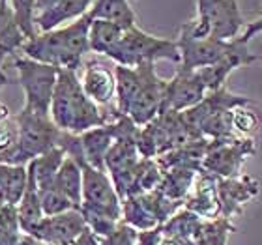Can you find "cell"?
Wrapping results in <instances>:
<instances>
[{"mask_svg": "<svg viewBox=\"0 0 262 245\" xmlns=\"http://www.w3.org/2000/svg\"><path fill=\"white\" fill-rule=\"evenodd\" d=\"M204 219L201 215H196L195 212L187 210V208H180L167 223L161 227L163 232L172 236H178L182 240H196V236L201 232Z\"/></svg>", "mask_w": 262, "mask_h": 245, "instance_id": "obj_28", "label": "cell"}, {"mask_svg": "<svg viewBox=\"0 0 262 245\" xmlns=\"http://www.w3.org/2000/svg\"><path fill=\"white\" fill-rule=\"evenodd\" d=\"M6 56H10V55L0 49V88L6 86V84H10V82H11V79L8 77V73L4 71V60H6Z\"/></svg>", "mask_w": 262, "mask_h": 245, "instance_id": "obj_37", "label": "cell"}, {"mask_svg": "<svg viewBox=\"0 0 262 245\" xmlns=\"http://www.w3.org/2000/svg\"><path fill=\"white\" fill-rule=\"evenodd\" d=\"M60 2V0H38V4H36V15H39V13H43V11L51 10L53 6H56Z\"/></svg>", "mask_w": 262, "mask_h": 245, "instance_id": "obj_38", "label": "cell"}, {"mask_svg": "<svg viewBox=\"0 0 262 245\" xmlns=\"http://www.w3.org/2000/svg\"><path fill=\"white\" fill-rule=\"evenodd\" d=\"M234 230L236 227L230 223V219L223 217V215L213 219H204L202 229L195 241L199 245H227L229 234Z\"/></svg>", "mask_w": 262, "mask_h": 245, "instance_id": "obj_29", "label": "cell"}, {"mask_svg": "<svg viewBox=\"0 0 262 245\" xmlns=\"http://www.w3.org/2000/svg\"><path fill=\"white\" fill-rule=\"evenodd\" d=\"M109 58L116 65H127V68H137L148 62L156 64L158 60L180 64V49L178 41L158 38L139 27H131L124 32L118 45L109 53Z\"/></svg>", "mask_w": 262, "mask_h": 245, "instance_id": "obj_7", "label": "cell"}, {"mask_svg": "<svg viewBox=\"0 0 262 245\" xmlns=\"http://www.w3.org/2000/svg\"><path fill=\"white\" fill-rule=\"evenodd\" d=\"M126 32V28L118 27L111 21H101V19H92L90 23V32H88V39H90V51L98 53V55L109 56V53L115 49L118 41L122 39Z\"/></svg>", "mask_w": 262, "mask_h": 245, "instance_id": "obj_24", "label": "cell"}, {"mask_svg": "<svg viewBox=\"0 0 262 245\" xmlns=\"http://www.w3.org/2000/svg\"><path fill=\"white\" fill-rule=\"evenodd\" d=\"M86 229L82 213L79 210H70L58 215H45L25 234L34 236L47 245H71Z\"/></svg>", "mask_w": 262, "mask_h": 245, "instance_id": "obj_12", "label": "cell"}, {"mask_svg": "<svg viewBox=\"0 0 262 245\" xmlns=\"http://www.w3.org/2000/svg\"><path fill=\"white\" fill-rule=\"evenodd\" d=\"M27 36L21 30L15 19V13L10 4H0V49L10 56H15L23 49Z\"/></svg>", "mask_w": 262, "mask_h": 245, "instance_id": "obj_25", "label": "cell"}, {"mask_svg": "<svg viewBox=\"0 0 262 245\" xmlns=\"http://www.w3.org/2000/svg\"><path fill=\"white\" fill-rule=\"evenodd\" d=\"M196 174H199V170H191V169L165 170L163 180H161L158 189L172 202L186 204L187 196H189V193L193 189V184H195Z\"/></svg>", "mask_w": 262, "mask_h": 245, "instance_id": "obj_23", "label": "cell"}, {"mask_svg": "<svg viewBox=\"0 0 262 245\" xmlns=\"http://www.w3.org/2000/svg\"><path fill=\"white\" fill-rule=\"evenodd\" d=\"M167 82L169 81L161 79L156 73V64H152V62L144 64V82H142L141 92H139V96L131 105L129 113H127V116L139 127L150 124L156 116L161 115Z\"/></svg>", "mask_w": 262, "mask_h": 245, "instance_id": "obj_13", "label": "cell"}, {"mask_svg": "<svg viewBox=\"0 0 262 245\" xmlns=\"http://www.w3.org/2000/svg\"><path fill=\"white\" fill-rule=\"evenodd\" d=\"M257 152L251 137H238L232 141H212L202 163V170L217 178H238L249 155Z\"/></svg>", "mask_w": 262, "mask_h": 245, "instance_id": "obj_11", "label": "cell"}, {"mask_svg": "<svg viewBox=\"0 0 262 245\" xmlns=\"http://www.w3.org/2000/svg\"><path fill=\"white\" fill-rule=\"evenodd\" d=\"M28 185L27 165L0 163V198L6 204L17 206Z\"/></svg>", "mask_w": 262, "mask_h": 245, "instance_id": "obj_20", "label": "cell"}, {"mask_svg": "<svg viewBox=\"0 0 262 245\" xmlns=\"http://www.w3.org/2000/svg\"><path fill=\"white\" fill-rule=\"evenodd\" d=\"M260 32H262V17H258L257 21L247 23L246 30H244V34H242L238 39H240L242 43H247V41H249L253 36H257V34H260Z\"/></svg>", "mask_w": 262, "mask_h": 245, "instance_id": "obj_35", "label": "cell"}, {"mask_svg": "<svg viewBox=\"0 0 262 245\" xmlns=\"http://www.w3.org/2000/svg\"><path fill=\"white\" fill-rule=\"evenodd\" d=\"M249 105L238 107L232 113V124H234V131L240 133L242 137H251L258 127V116L253 113L251 109H247Z\"/></svg>", "mask_w": 262, "mask_h": 245, "instance_id": "obj_33", "label": "cell"}, {"mask_svg": "<svg viewBox=\"0 0 262 245\" xmlns=\"http://www.w3.org/2000/svg\"><path fill=\"white\" fill-rule=\"evenodd\" d=\"M0 4H10V0H0Z\"/></svg>", "mask_w": 262, "mask_h": 245, "instance_id": "obj_39", "label": "cell"}, {"mask_svg": "<svg viewBox=\"0 0 262 245\" xmlns=\"http://www.w3.org/2000/svg\"><path fill=\"white\" fill-rule=\"evenodd\" d=\"M196 139H202V137H199L191 129V125L187 124L182 113L165 110L156 116L150 124L139 127L137 146L142 158L158 159Z\"/></svg>", "mask_w": 262, "mask_h": 245, "instance_id": "obj_5", "label": "cell"}, {"mask_svg": "<svg viewBox=\"0 0 262 245\" xmlns=\"http://www.w3.org/2000/svg\"><path fill=\"white\" fill-rule=\"evenodd\" d=\"M17 215H19V223H21L23 232H28L34 225H38L45 217L43 208H41V198H39V191L30 174H28L27 191H25L21 202L17 204Z\"/></svg>", "mask_w": 262, "mask_h": 245, "instance_id": "obj_26", "label": "cell"}, {"mask_svg": "<svg viewBox=\"0 0 262 245\" xmlns=\"http://www.w3.org/2000/svg\"><path fill=\"white\" fill-rule=\"evenodd\" d=\"M184 208L195 212L202 219H213L221 215L217 198V176L201 170L195 178L193 189L187 196Z\"/></svg>", "mask_w": 262, "mask_h": 245, "instance_id": "obj_17", "label": "cell"}, {"mask_svg": "<svg viewBox=\"0 0 262 245\" xmlns=\"http://www.w3.org/2000/svg\"><path fill=\"white\" fill-rule=\"evenodd\" d=\"M23 234L17 206L6 204L0 208V245H17Z\"/></svg>", "mask_w": 262, "mask_h": 245, "instance_id": "obj_30", "label": "cell"}, {"mask_svg": "<svg viewBox=\"0 0 262 245\" xmlns=\"http://www.w3.org/2000/svg\"><path fill=\"white\" fill-rule=\"evenodd\" d=\"M244 105H253V101L246 96L230 94L227 86H223L206 94V98L201 103L184 110L182 115L187 124L191 125V129L202 139L232 141V139H238L232 124V113Z\"/></svg>", "mask_w": 262, "mask_h": 245, "instance_id": "obj_4", "label": "cell"}, {"mask_svg": "<svg viewBox=\"0 0 262 245\" xmlns=\"http://www.w3.org/2000/svg\"><path fill=\"white\" fill-rule=\"evenodd\" d=\"M71 245H101V238H98L90 229H86Z\"/></svg>", "mask_w": 262, "mask_h": 245, "instance_id": "obj_36", "label": "cell"}, {"mask_svg": "<svg viewBox=\"0 0 262 245\" xmlns=\"http://www.w3.org/2000/svg\"><path fill=\"white\" fill-rule=\"evenodd\" d=\"M19 127V144L13 158V165H28L32 159L47 153L58 146L62 131L49 115H38L21 109L15 115Z\"/></svg>", "mask_w": 262, "mask_h": 245, "instance_id": "obj_9", "label": "cell"}, {"mask_svg": "<svg viewBox=\"0 0 262 245\" xmlns=\"http://www.w3.org/2000/svg\"><path fill=\"white\" fill-rule=\"evenodd\" d=\"M90 15H84L77 21L55 28L49 32H39L34 38L27 39L23 45V56H28L41 64L55 65L58 70L77 71L81 68L84 55L90 51Z\"/></svg>", "mask_w": 262, "mask_h": 245, "instance_id": "obj_1", "label": "cell"}, {"mask_svg": "<svg viewBox=\"0 0 262 245\" xmlns=\"http://www.w3.org/2000/svg\"><path fill=\"white\" fill-rule=\"evenodd\" d=\"M137 238L139 232L135 229L127 227L126 223H120L113 234L101 238V245H137Z\"/></svg>", "mask_w": 262, "mask_h": 245, "instance_id": "obj_34", "label": "cell"}, {"mask_svg": "<svg viewBox=\"0 0 262 245\" xmlns=\"http://www.w3.org/2000/svg\"><path fill=\"white\" fill-rule=\"evenodd\" d=\"M39 198H41V208H43L45 215H58V213L75 210V206L70 202V198L56 189V185H53V187L45 191H39Z\"/></svg>", "mask_w": 262, "mask_h": 245, "instance_id": "obj_32", "label": "cell"}, {"mask_svg": "<svg viewBox=\"0 0 262 245\" xmlns=\"http://www.w3.org/2000/svg\"><path fill=\"white\" fill-rule=\"evenodd\" d=\"M36 4L38 0H10V6L13 13H15V19L19 23L21 30L25 32L28 39L34 38L38 30H36V25H34V19H36Z\"/></svg>", "mask_w": 262, "mask_h": 245, "instance_id": "obj_31", "label": "cell"}, {"mask_svg": "<svg viewBox=\"0 0 262 245\" xmlns=\"http://www.w3.org/2000/svg\"><path fill=\"white\" fill-rule=\"evenodd\" d=\"M258 193V182L251 176L217 178V198L221 215L227 219L240 215L246 204Z\"/></svg>", "mask_w": 262, "mask_h": 245, "instance_id": "obj_15", "label": "cell"}, {"mask_svg": "<svg viewBox=\"0 0 262 245\" xmlns=\"http://www.w3.org/2000/svg\"><path fill=\"white\" fill-rule=\"evenodd\" d=\"M186 27L195 38L232 41L244 34L247 23L238 0H196V17Z\"/></svg>", "mask_w": 262, "mask_h": 245, "instance_id": "obj_6", "label": "cell"}, {"mask_svg": "<svg viewBox=\"0 0 262 245\" xmlns=\"http://www.w3.org/2000/svg\"><path fill=\"white\" fill-rule=\"evenodd\" d=\"M208 88L199 75V71H184L176 70V75L167 82V90H165V101L163 110H174V113H184V110L191 109L196 103H201L206 98Z\"/></svg>", "mask_w": 262, "mask_h": 245, "instance_id": "obj_14", "label": "cell"}, {"mask_svg": "<svg viewBox=\"0 0 262 245\" xmlns=\"http://www.w3.org/2000/svg\"><path fill=\"white\" fill-rule=\"evenodd\" d=\"M88 15H90V19L115 23L126 30L131 27H137V15L131 8L129 0H94Z\"/></svg>", "mask_w": 262, "mask_h": 245, "instance_id": "obj_21", "label": "cell"}, {"mask_svg": "<svg viewBox=\"0 0 262 245\" xmlns=\"http://www.w3.org/2000/svg\"><path fill=\"white\" fill-rule=\"evenodd\" d=\"M51 118L58 129L73 135H82L113 120L84 94L81 77L71 70H60L58 73L51 103Z\"/></svg>", "mask_w": 262, "mask_h": 245, "instance_id": "obj_2", "label": "cell"}, {"mask_svg": "<svg viewBox=\"0 0 262 245\" xmlns=\"http://www.w3.org/2000/svg\"><path fill=\"white\" fill-rule=\"evenodd\" d=\"M176 41L180 49L178 70L184 71H195L201 68H208V65H215L247 49V43H242L240 39L221 41L213 38H195L186 25L180 28V36Z\"/></svg>", "mask_w": 262, "mask_h": 245, "instance_id": "obj_10", "label": "cell"}, {"mask_svg": "<svg viewBox=\"0 0 262 245\" xmlns=\"http://www.w3.org/2000/svg\"><path fill=\"white\" fill-rule=\"evenodd\" d=\"M13 65L17 70V82L25 94L23 109L51 116V103L60 70L28 56H13Z\"/></svg>", "mask_w": 262, "mask_h": 245, "instance_id": "obj_8", "label": "cell"}, {"mask_svg": "<svg viewBox=\"0 0 262 245\" xmlns=\"http://www.w3.org/2000/svg\"><path fill=\"white\" fill-rule=\"evenodd\" d=\"M56 189L64 193L70 202L75 206V210L81 212L82 204V169L81 165L77 163L75 159H71L66 155L64 163H62L58 174L55 180Z\"/></svg>", "mask_w": 262, "mask_h": 245, "instance_id": "obj_22", "label": "cell"}, {"mask_svg": "<svg viewBox=\"0 0 262 245\" xmlns=\"http://www.w3.org/2000/svg\"><path fill=\"white\" fill-rule=\"evenodd\" d=\"M116 77V105L115 110L118 115L127 116L131 105L139 96L144 82V64L137 68H127V65H115Z\"/></svg>", "mask_w": 262, "mask_h": 245, "instance_id": "obj_19", "label": "cell"}, {"mask_svg": "<svg viewBox=\"0 0 262 245\" xmlns=\"http://www.w3.org/2000/svg\"><path fill=\"white\" fill-rule=\"evenodd\" d=\"M19 144V127L15 115L4 103H0V163H13Z\"/></svg>", "mask_w": 262, "mask_h": 245, "instance_id": "obj_27", "label": "cell"}, {"mask_svg": "<svg viewBox=\"0 0 262 245\" xmlns=\"http://www.w3.org/2000/svg\"><path fill=\"white\" fill-rule=\"evenodd\" d=\"M81 169L82 217L98 238H107L122 223V198L107 170L94 169L86 161L81 163Z\"/></svg>", "mask_w": 262, "mask_h": 245, "instance_id": "obj_3", "label": "cell"}, {"mask_svg": "<svg viewBox=\"0 0 262 245\" xmlns=\"http://www.w3.org/2000/svg\"><path fill=\"white\" fill-rule=\"evenodd\" d=\"M92 4L94 0H60L51 10L36 15V19H34L36 30L39 34V32H49V30H55V28L66 27V25H70V23L86 15L88 11H90V8H92Z\"/></svg>", "mask_w": 262, "mask_h": 245, "instance_id": "obj_18", "label": "cell"}, {"mask_svg": "<svg viewBox=\"0 0 262 245\" xmlns=\"http://www.w3.org/2000/svg\"><path fill=\"white\" fill-rule=\"evenodd\" d=\"M81 84L84 94L99 107H107V105H111L116 99L115 70L111 71L103 64L90 62V64L84 65Z\"/></svg>", "mask_w": 262, "mask_h": 245, "instance_id": "obj_16", "label": "cell"}]
</instances>
